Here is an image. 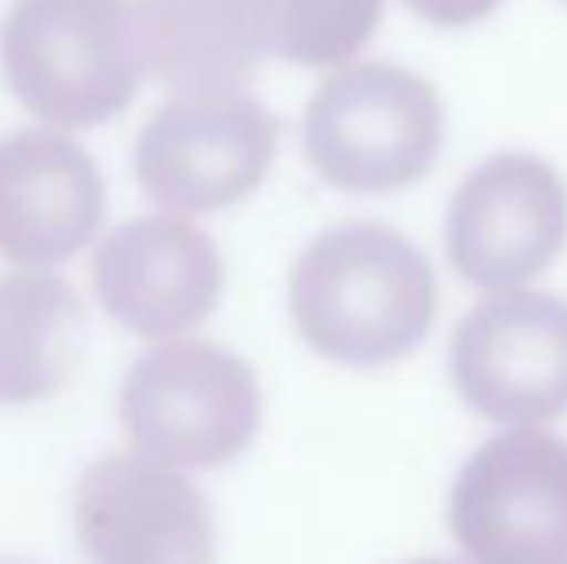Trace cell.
<instances>
[{
	"mask_svg": "<svg viewBox=\"0 0 567 564\" xmlns=\"http://www.w3.org/2000/svg\"><path fill=\"white\" fill-rule=\"evenodd\" d=\"M290 317L317 356L343 368H386L417 352L436 321L433 264L379 221L321 233L290 271Z\"/></svg>",
	"mask_w": 567,
	"mask_h": 564,
	"instance_id": "1",
	"label": "cell"
},
{
	"mask_svg": "<svg viewBox=\"0 0 567 564\" xmlns=\"http://www.w3.org/2000/svg\"><path fill=\"white\" fill-rule=\"evenodd\" d=\"M12 98L54 129H97L143 78L132 0H16L0 23Z\"/></svg>",
	"mask_w": 567,
	"mask_h": 564,
	"instance_id": "2",
	"label": "cell"
},
{
	"mask_svg": "<svg viewBox=\"0 0 567 564\" xmlns=\"http://www.w3.org/2000/svg\"><path fill=\"white\" fill-rule=\"evenodd\" d=\"M306 158L348 194L417 186L444 147V105L413 70L355 62L332 74L306 109Z\"/></svg>",
	"mask_w": 567,
	"mask_h": 564,
	"instance_id": "3",
	"label": "cell"
},
{
	"mask_svg": "<svg viewBox=\"0 0 567 564\" xmlns=\"http://www.w3.org/2000/svg\"><path fill=\"white\" fill-rule=\"evenodd\" d=\"M255 371L209 340H171L140 356L120 387L135 452L171 468H220L259 433Z\"/></svg>",
	"mask_w": 567,
	"mask_h": 564,
	"instance_id": "4",
	"label": "cell"
},
{
	"mask_svg": "<svg viewBox=\"0 0 567 564\" xmlns=\"http://www.w3.org/2000/svg\"><path fill=\"white\" fill-rule=\"evenodd\" d=\"M449 522L471 564H567V441L506 429L467 457Z\"/></svg>",
	"mask_w": 567,
	"mask_h": 564,
	"instance_id": "5",
	"label": "cell"
},
{
	"mask_svg": "<svg viewBox=\"0 0 567 564\" xmlns=\"http://www.w3.org/2000/svg\"><path fill=\"white\" fill-rule=\"evenodd\" d=\"M452 379L471 414L529 429L567 414V301L498 290L460 321Z\"/></svg>",
	"mask_w": 567,
	"mask_h": 564,
	"instance_id": "6",
	"label": "cell"
},
{
	"mask_svg": "<svg viewBox=\"0 0 567 564\" xmlns=\"http://www.w3.org/2000/svg\"><path fill=\"white\" fill-rule=\"evenodd\" d=\"M278 121L247 93L174 98L135 140V178L171 213H213L259 189L275 163Z\"/></svg>",
	"mask_w": 567,
	"mask_h": 564,
	"instance_id": "7",
	"label": "cell"
},
{
	"mask_svg": "<svg viewBox=\"0 0 567 564\" xmlns=\"http://www.w3.org/2000/svg\"><path fill=\"white\" fill-rule=\"evenodd\" d=\"M449 259L478 290H517L567 244V186L537 155L502 151L460 182L444 221Z\"/></svg>",
	"mask_w": 567,
	"mask_h": 564,
	"instance_id": "8",
	"label": "cell"
},
{
	"mask_svg": "<svg viewBox=\"0 0 567 564\" xmlns=\"http://www.w3.org/2000/svg\"><path fill=\"white\" fill-rule=\"evenodd\" d=\"M74 530L93 564H217L205 495L151 457H105L78 480Z\"/></svg>",
	"mask_w": 567,
	"mask_h": 564,
	"instance_id": "9",
	"label": "cell"
},
{
	"mask_svg": "<svg viewBox=\"0 0 567 564\" xmlns=\"http://www.w3.org/2000/svg\"><path fill=\"white\" fill-rule=\"evenodd\" d=\"M225 264L202 228L182 217H135L93 256V290L105 314L151 340L182 337L217 309Z\"/></svg>",
	"mask_w": 567,
	"mask_h": 564,
	"instance_id": "10",
	"label": "cell"
},
{
	"mask_svg": "<svg viewBox=\"0 0 567 564\" xmlns=\"http://www.w3.org/2000/svg\"><path fill=\"white\" fill-rule=\"evenodd\" d=\"M105 221L97 163L54 129L0 140V256L20 267H54L93 240Z\"/></svg>",
	"mask_w": 567,
	"mask_h": 564,
	"instance_id": "11",
	"label": "cell"
},
{
	"mask_svg": "<svg viewBox=\"0 0 567 564\" xmlns=\"http://www.w3.org/2000/svg\"><path fill=\"white\" fill-rule=\"evenodd\" d=\"M143 74L178 98H228L259 70L251 0H135Z\"/></svg>",
	"mask_w": 567,
	"mask_h": 564,
	"instance_id": "12",
	"label": "cell"
},
{
	"mask_svg": "<svg viewBox=\"0 0 567 564\" xmlns=\"http://www.w3.org/2000/svg\"><path fill=\"white\" fill-rule=\"evenodd\" d=\"M85 309L59 275H0V407L51 399L74 376Z\"/></svg>",
	"mask_w": 567,
	"mask_h": 564,
	"instance_id": "13",
	"label": "cell"
},
{
	"mask_svg": "<svg viewBox=\"0 0 567 564\" xmlns=\"http://www.w3.org/2000/svg\"><path fill=\"white\" fill-rule=\"evenodd\" d=\"M262 51L293 66H340L371 43L386 0H251Z\"/></svg>",
	"mask_w": 567,
	"mask_h": 564,
	"instance_id": "14",
	"label": "cell"
},
{
	"mask_svg": "<svg viewBox=\"0 0 567 564\" xmlns=\"http://www.w3.org/2000/svg\"><path fill=\"white\" fill-rule=\"evenodd\" d=\"M405 4L433 28H471V23L486 20L502 0H405Z\"/></svg>",
	"mask_w": 567,
	"mask_h": 564,
	"instance_id": "15",
	"label": "cell"
},
{
	"mask_svg": "<svg viewBox=\"0 0 567 564\" xmlns=\"http://www.w3.org/2000/svg\"><path fill=\"white\" fill-rule=\"evenodd\" d=\"M410 564H452V561H410Z\"/></svg>",
	"mask_w": 567,
	"mask_h": 564,
	"instance_id": "16",
	"label": "cell"
}]
</instances>
